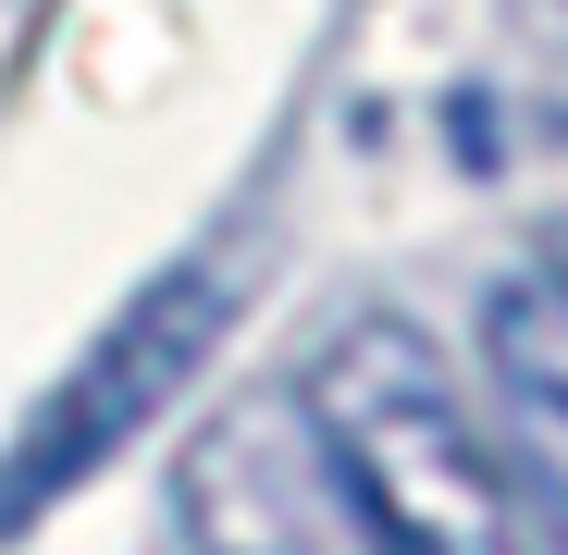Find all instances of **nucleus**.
Instances as JSON below:
<instances>
[{"label": "nucleus", "instance_id": "nucleus-1", "mask_svg": "<svg viewBox=\"0 0 568 555\" xmlns=\"http://www.w3.org/2000/svg\"><path fill=\"white\" fill-rule=\"evenodd\" d=\"M297 420L322 444L346 518L384 555H519V470L420 321H396V309L346 321L310 358Z\"/></svg>", "mask_w": 568, "mask_h": 555}, {"label": "nucleus", "instance_id": "nucleus-2", "mask_svg": "<svg viewBox=\"0 0 568 555\" xmlns=\"http://www.w3.org/2000/svg\"><path fill=\"white\" fill-rule=\"evenodd\" d=\"M235 297H247V259L235 247H211V259H185V271H161V285L87 346V370L74 383H50L38 395V420L13 432V456H0V543L13 531H38L62 494H87L112 470V456L211 370V346L235 333Z\"/></svg>", "mask_w": 568, "mask_h": 555}, {"label": "nucleus", "instance_id": "nucleus-3", "mask_svg": "<svg viewBox=\"0 0 568 555\" xmlns=\"http://www.w3.org/2000/svg\"><path fill=\"white\" fill-rule=\"evenodd\" d=\"M483 346H495V383H507V408H519V456H531L519 506L544 494L556 531H568V297L507 285L495 321H483Z\"/></svg>", "mask_w": 568, "mask_h": 555}]
</instances>
